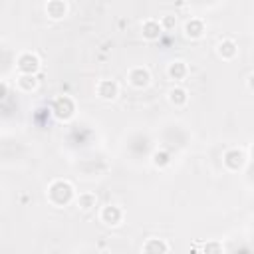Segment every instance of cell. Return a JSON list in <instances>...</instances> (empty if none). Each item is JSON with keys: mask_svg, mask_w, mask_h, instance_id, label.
<instances>
[{"mask_svg": "<svg viewBox=\"0 0 254 254\" xmlns=\"http://www.w3.org/2000/svg\"><path fill=\"white\" fill-rule=\"evenodd\" d=\"M48 196L54 204H67L73 198V185L69 181H54L48 189Z\"/></svg>", "mask_w": 254, "mask_h": 254, "instance_id": "1", "label": "cell"}, {"mask_svg": "<svg viewBox=\"0 0 254 254\" xmlns=\"http://www.w3.org/2000/svg\"><path fill=\"white\" fill-rule=\"evenodd\" d=\"M18 71L20 73H30V75H36L38 69H40V58L32 52H26L18 58Z\"/></svg>", "mask_w": 254, "mask_h": 254, "instance_id": "2", "label": "cell"}, {"mask_svg": "<svg viewBox=\"0 0 254 254\" xmlns=\"http://www.w3.org/2000/svg\"><path fill=\"white\" fill-rule=\"evenodd\" d=\"M73 111H75V105H73L71 97L62 95V97L56 99V103H54V113H56V117H60V119H69V117L73 115Z\"/></svg>", "mask_w": 254, "mask_h": 254, "instance_id": "3", "label": "cell"}, {"mask_svg": "<svg viewBox=\"0 0 254 254\" xmlns=\"http://www.w3.org/2000/svg\"><path fill=\"white\" fill-rule=\"evenodd\" d=\"M244 161H246V155H244L240 149H228V151L224 153V157H222L224 167L230 169V171H238V169L244 165Z\"/></svg>", "mask_w": 254, "mask_h": 254, "instance_id": "4", "label": "cell"}, {"mask_svg": "<svg viewBox=\"0 0 254 254\" xmlns=\"http://www.w3.org/2000/svg\"><path fill=\"white\" fill-rule=\"evenodd\" d=\"M123 220V210L115 204H107L101 210V222H105L107 226H117Z\"/></svg>", "mask_w": 254, "mask_h": 254, "instance_id": "5", "label": "cell"}, {"mask_svg": "<svg viewBox=\"0 0 254 254\" xmlns=\"http://www.w3.org/2000/svg\"><path fill=\"white\" fill-rule=\"evenodd\" d=\"M127 77H129V83L133 87H145L151 81V73H149L147 67H133Z\"/></svg>", "mask_w": 254, "mask_h": 254, "instance_id": "6", "label": "cell"}, {"mask_svg": "<svg viewBox=\"0 0 254 254\" xmlns=\"http://www.w3.org/2000/svg\"><path fill=\"white\" fill-rule=\"evenodd\" d=\"M97 95H99L101 99H107V101L115 99V97L119 95V85H117V81H113V79H103V81H99V85H97Z\"/></svg>", "mask_w": 254, "mask_h": 254, "instance_id": "7", "label": "cell"}, {"mask_svg": "<svg viewBox=\"0 0 254 254\" xmlns=\"http://www.w3.org/2000/svg\"><path fill=\"white\" fill-rule=\"evenodd\" d=\"M46 12L52 20H62L67 12V4L64 0H50L48 6H46Z\"/></svg>", "mask_w": 254, "mask_h": 254, "instance_id": "8", "label": "cell"}, {"mask_svg": "<svg viewBox=\"0 0 254 254\" xmlns=\"http://www.w3.org/2000/svg\"><path fill=\"white\" fill-rule=\"evenodd\" d=\"M202 34H204V24H202V20L192 18V20H189V22L185 24V36H187V38L198 40Z\"/></svg>", "mask_w": 254, "mask_h": 254, "instance_id": "9", "label": "cell"}, {"mask_svg": "<svg viewBox=\"0 0 254 254\" xmlns=\"http://www.w3.org/2000/svg\"><path fill=\"white\" fill-rule=\"evenodd\" d=\"M167 73H169V77H171V79H177V81H181V79H185V77H187V73H189V67H187V64H185V62L177 60V62L169 64V67H167Z\"/></svg>", "mask_w": 254, "mask_h": 254, "instance_id": "10", "label": "cell"}, {"mask_svg": "<svg viewBox=\"0 0 254 254\" xmlns=\"http://www.w3.org/2000/svg\"><path fill=\"white\" fill-rule=\"evenodd\" d=\"M161 32H163V28L157 20H147L143 24V38H147V40H159Z\"/></svg>", "mask_w": 254, "mask_h": 254, "instance_id": "11", "label": "cell"}, {"mask_svg": "<svg viewBox=\"0 0 254 254\" xmlns=\"http://www.w3.org/2000/svg\"><path fill=\"white\" fill-rule=\"evenodd\" d=\"M236 52H238V46H236L234 40H222V42L218 44V54H220L224 60H232V58L236 56Z\"/></svg>", "mask_w": 254, "mask_h": 254, "instance_id": "12", "label": "cell"}, {"mask_svg": "<svg viewBox=\"0 0 254 254\" xmlns=\"http://www.w3.org/2000/svg\"><path fill=\"white\" fill-rule=\"evenodd\" d=\"M141 250L143 252H169V244L161 238H149Z\"/></svg>", "mask_w": 254, "mask_h": 254, "instance_id": "13", "label": "cell"}, {"mask_svg": "<svg viewBox=\"0 0 254 254\" xmlns=\"http://www.w3.org/2000/svg\"><path fill=\"white\" fill-rule=\"evenodd\" d=\"M169 101H171L173 105H185V103L189 101L187 89H185V87H173V89L169 91Z\"/></svg>", "mask_w": 254, "mask_h": 254, "instance_id": "14", "label": "cell"}, {"mask_svg": "<svg viewBox=\"0 0 254 254\" xmlns=\"http://www.w3.org/2000/svg\"><path fill=\"white\" fill-rule=\"evenodd\" d=\"M95 202H97V196H95L93 192H81V194L77 196V206H79L81 210H89V208H93Z\"/></svg>", "mask_w": 254, "mask_h": 254, "instance_id": "15", "label": "cell"}, {"mask_svg": "<svg viewBox=\"0 0 254 254\" xmlns=\"http://www.w3.org/2000/svg\"><path fill=\"white\" fill-rule=\"evenodd\" d=\"M18 85H20V89H24V91H32V89L38 85V79H36V75L22 73V75L18 77Z\"/></svg>", "mask_w": 254, "mask_h": 254, "instance_id": "16", "label": "cell"}, {"mask_svg": "<svg viewBox=\"0 0 254 254\" xmlns=\"http://www.w3.org/2000/svg\"><path fill=\"white\" fill-rule=\"evenodd\" d=\"M153 163H155V167L163 169V167H167V165L171 163V157H169V153H165V151H157V153L153 155Z\"/></svg>", "mask_w": 254, "mask_h": 254, "instance_id": "17", "label": "cell"}, {"mask_svg": "<svg viewBox=\"0 0 254 254\" xmlns=\"http://www.w3.org/2000/svg\"><path fill=\"white\" fill-rule=\"evenodd\" d=\"M159 24H161V28H163V30H173V28H175V24H177V20H175V16H165Z\"/></svg>", "mask_w": 254, "mask_h": 254, "instance_id": "18", "label": "cell"}, {"mask_svg": "<svg viewBox=\"0 0 254 254\" xmlns=\"http://www.w3.org/2000/svg\"><path fill=\"white\" fill-rule=\"evenodd\" d=\"M204 252H222V244H220V242L204 244Z\"/></svg>", "mask_w": 254, "mask_h": 254, "instance_id": "19", "label": "cell"}, {"mask_svg": "<svg viewBox=\"0 0 254 254\" xmlns=\"http://www.w3.org/2000/svg\"><path fill=\"white\" fill-rule=\"evenodd\" d=\"M8 95V83L6 81H0V99H4Z\"/></svg>", "mask_w": 254, "mask_h": 254, "instance_id": "20", "label": "cell"}]
</instances>
